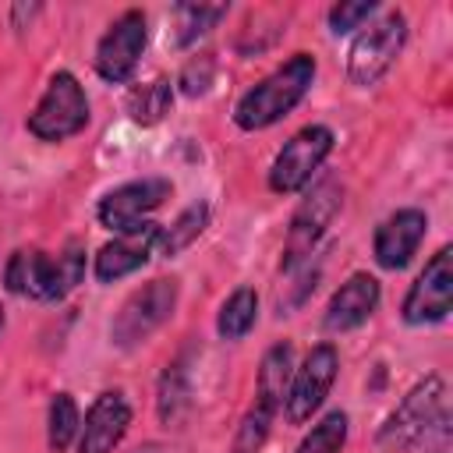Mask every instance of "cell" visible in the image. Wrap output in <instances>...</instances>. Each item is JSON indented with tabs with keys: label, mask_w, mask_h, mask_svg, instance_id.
Instances as JSON below:
<instances>
[{
	"label": "cell",
	"mask_w": 453,
	"mask_h": 453,
	"mask_svg": "<svg viewBox=\"0 0 453 453\" xmlns=\"http://www.w3.org/2000/svg\"><path fill=\"white\" fill-rule=\"evenodd\" d=\"M315 71H319V64L311 53H304V50L290 53L280 67H273L265 78H258L255 85H248L237 96L234 113H230L234 124L248 134L280 124L287 113H294L304 103V96L315 85Z\"/></svg>",
	"instance_id": "cell-1"
},
{
	"label": "cell",
	"mask_w": 453,
	"mask_h": 453,
	"mask_svg": "<svg viewBox=\"0 0 453 453\" xmlns=\"http://www.w3.org/2000/svg\"><path fill=\"white\" fill-rule=\"evenodd\" d=\"M81 280H85V244L78 237H71L57 255L42 248H18L4 265L7 294L46 304L64 301Z\"/></svg>",
	"instance_id": "cell-2"
},
{
	"label": "cell",
	"mask_w": 453,
	"mask_h": 453,
	"mask_svg": "<svg viewBox=\"0 0 453 453\" xmlns=\"http://www.w3.org/2000/svg\"><path fill=\"white\" fill-rule=\"evenodd\" d=\"M407 14L400 7H379V14L372 21H365L350 46H347V78L357 88H372L379 85L393 64L400 60L403 46H407Z\"/></svg>",
	"instance_id": "cell-3"
},
{
	"label": "cell",
	"mask_w": 453,
	"mask_h": 453,
	"mask_svg": "<svg viewBox=\"0 0 453 453\" xmlns=\"http://www.w3.org/2000/svg\"><path fill=\"white\" fill-rule=\"evenodd\" d=\"M92 120V103L85 96V85L74 71L60 67L50 74L42 96L35 99L32 113L25 117V131L42 145H60L74 134H81Z\"/></svg>",
	"instance_id": "cell-4"
},
{
	"label": "cell",
	"mask_w": 453,
	"mask_h": 453,
	"mask_svg": "<svg viewBox=\"0 0 453 453\" xmlns=\"http://www.w3.org/2000/svg\"><path fill=\"white\" fill-rule=\"evenodd\" d=\"M180 301V280L177 276H152L149 283L134 287L117 315L110 319V343L120 350H134L142 347L159 326L170 322V315L177 311Z\"/></svg>",
	"instance_id": "cell-5"
},
{
	"label": "cell",
	"mask_w": 453,
	"mask_h": 453,
	"mask_svg": "<svg viewBox=\"0 0 453 453\" xmlns=\"http://www.w3.org/2000/svg\"><path fill=\"white\" fill-rule=\"evenodd\" d=\"M446 382L442 375H425L418 379L403 400L386 414V421L375 432V446L379 453H414L418 442L425 439V432L432 428V421L446 411Z\"/></svg>",
	"instance_id": "cell-6"
},
{
	"label": "cell",
	"mask_w": 453,
	"mask_h": 453,
	"mask_svg": "<svg viewBox=\"0 0 453 453\" xmlns=\"http://www.w3.org/2000/svg\"><path fill=\"white\" fill-rule=\"evenodd\" d=\"M340 209H343V184L336 177H319L315 184L304 188V198L297 202L290 226H287V237H283L280 273H290L315 255L319 241L326 237V230L333 226Z\"/></svg>",
	"instance_id": "cell-7"
},
{
	"label": "cell",
	"mask_w": 453,
	"mask_h": 453,
	"mask_svg": "<svg viewBox=\"0 0 453 453\" xmlns=\"http://www.w3.org/2000/svg\"><path fill=\"white\" fill-rule=\"evenodd\" d=\"M333 149H336V134L329 124H304L273 156L269 173H265L269 191L283 198L301 195L311 184V177L322 170V163L333 156Z\"/></svg>",
	"instance_id": "cell-8"
},
{
	"label": "cell",
	"mask_w": 453,
	"mask_h": 453,
	"mask_svg": "<svg viewBox=\"0 0 453 453\" xmlns=\"http://www.w3.org/2000/svg\"><path fill=\"white\" fill-rule=\"evenodd\" d=\"M149 46V18L142 7L120 11L96 42L92 67L106 85H127Z\"/></svg>",
	"instance_id": "cell-9"
},
{
	"label": "cell",
	"mask_w": 453,
	"mask_h": 453,
	"mask_svg": "<svg viewBox=\"0 0 453 453\" xmlns=\"http://www.w3.org/2000/svg\"><path fill=\"white\" fill-rule=\"evenodd\" d=\"M340 375V350L333 340H322L315 343L301 365H294V375H290V386H287V396H283V418L290 425H308L322 403L329 400L333 393V382Z\"/></svg>",
	"instance_id": "cell-10"
},
{
	"label": "cell",
	"mask_w": 453,
	"mask_h": 453,
	"mask_svg": "<svg viewBox=\"0 0 453 453\" xmlns=\"http://www.w3.org/2000/svg\"><path fill=\"white\" fill-rule=\"evenodd\" d=\"M453 311V248L442 244L425 269L414 276L400 301V319L407 326H439Z\"/></svg>",
	"instance_id": "cell-11"
},
{
	"label": "cell",
	"mask_w": 453,
	"mask_h": 453,
	"mask_svg": "<svg viewBox=\"0 0 453 453\" xmlns=\"http://www.w3.org/2000/svg\"><path fill=\"white\" fill-rule=\"evenodd\" d=\"M170 195H173V184L166 177H138V180L117 184L96 202V223L110 234H127L142 226Z\"/></svg>",
	"instance_id": "cell-12"
},
{
	"label": "cell",
	"mask_w": 453,
	"mask_h": 453,
	"mask_svg": "<svg viewBox=\"0 0 453 453\" xmlns=\"http://www.w3.org/2000/svg\"><path fill=\"white\" fill-rule=\"evenodd\" d=\"M428 234V212L418 205H403L396 212H389L375 234H372V258L379 269L386 273H400L414 262L421 241Z\"/></svg>",
	"instance_id": "cell-13"
},
{
	"label": "cell",
	"mask_w": 453,
	"mask_h": 453,
	"mask_svg": "<svg viewBox=\"0 0 453 453\" xmlns=\"http://www.w3.org/2000/svg\"><path fill=\"white\" fill-rule=\"evenodd\" d=\"M159 234H163V223H156V219H145L142 226H134V230H127V234H113V237L92 255V276H96L99 283H117V280L138 273V269L149 265V258L156 255Z\"/></svg>",
	"instance_id": "cell-14"
},
{
	"label": "cell",
	"mask_w": 453,
	"mask_h": 453,
	"mask_svg": "<svg viewBox=\"0 0 453 453\" xmlns=\"http://www.w3.org/2000/svg\"><path fill=\"white\" fill-rule=\"evenodd\" d=\"M379 301H382V283H379V276L357 269V273H350V276L333 290V297L326 301L322 329L333 333V336L354 333L357 326H365V322L379 311Z\"/></svg>",
	"instance_id": "cell-15"
},
{
	"label": "cell",
	"mask_w": 453,
	"mask_h": 453,
	"mask_svg": "<svg viewBox=\"0 0 453 453\" xmlns=\"http://www.w3.org/2000/svg\"><path fill=\"white\" fill-rule=\"evenodd\" d=\"M131 418H134V411H131V400L124 396V389H103L81 418L78 442H74L78 453H113L124 442Z\"/></svg>",
	"instance_id": "cell-16"
},
{
	"label": "cell",
	"mask_w": 453,
	"mask_h": 453,
	"mask_svg": "<svg viewBox=\"0 0 453 453\" xmlns=\"http://www.w3.org/2000/svg\"><path fill=\"white\" fill-rule=\"evenodd\" d=\"M290 375H294V343L290 340H276L262 354V361H258V372H255V400L283 411V396H287Z\"/></svg>",
	"instance_id": "cell-17"
},
{
	"label": "cell",
	"mask_w": 453,
	"mask_h": 453,
	"mask_svg": "<svg viewBox=\"0 0 453 453\" xmlns=\"http://www.w3.org/2000/svg\"><path fill=\"white\" fill-rule=\"evenodd\" d=\"M191 407V368L188 357H173L156 382V418L163 425H177Z\"/></svg>",
	"instance_id": "cell-18"
},
{
	"label": "cell",
	"mask_w": 453,
	"mask_h": 453,
	"mask_svg": "<svg viewBox=\"0 0 453 453\" xmlns=\"http://www.w3.org/2000/svg\"><path fill=\"white\" fill-rule=\"evenodd\" d=\"M173 106V81L170 78H152V81H138L127 88L124 96V113L138 124V127H152L159 124Z\"/></svg>",
	"instance_id": "cell-19"
},
{
	"label": "cell",
	"mask_w": 453,
	"mask_h": 453,
	"mask_svg": "<svg viewBox=\"0 0 453 453\" xmlns=\"http://www.w3.org/2000/svg\"><path fill=\"white\" fill-rule=\"evenodd\" d=\"M209 219H212V205H209L205 198H198V202L184 205V209L173 216V223H170V226H163L156 255H159V258H177L180 251H188V248L205 234Z\"/></svg>",
	"instance_id": "cell-20"
},
{
	"label": "cell",
	"mask_w": 453,
	"mask_h": 453,
	"mask_svg": "<svg viewBox=\"0 0 453 453\" xmlns=\"http://www.w3.org/2000/svg\"><path fill=\"white\" fill-rule=\"evenodd\" d=\"M255 322H258V290L248 287V283L244 287H234L223 297L219 311H216V333H219V340L237 343V340H244L255 329Z\"/></svg>",
	"instance_id": "cell-21"
},
{
	"label": "cell",
	"mask_w": 453,
	"mask_h": 453,
	"mask_svg": "<svg viewBox=\"0 0 453 453\" xmlns=\"http://www.w3.org/2000/svg\"><path fill=\"white\" fill-rule=\"evenodd\" d=\"M226 18V4H177L170 25V46L188 50Z\"/></svg>",
	"instance_id": "cell-22"
},
{
	"label": "cell",
	"mask_w": 453,
	"mask_h": 453,
	"mask_svg": "<svg viewBox=\"0 0 453 453\" xmlns=\"http://www.w3.org/2000/svg\"><path fill=\"white\" fill-rule=\"evenodd\" d=\"M78 428H81L78 400L67 389L53 393L50 407H46V446H50V453H67L78 442Z\"/></svg>",
	"instance_id": "cell-23"
},
{
	"label": "cell",
	"mask_w": 453,
	"mask_h": 453,
	"mask_svg": "<svg viewBox=\"0 0 453 453\" xmlns=\"http://www.w3.org/2000/svg\"><path fill=\"white\" fill-rule=\"evenodd\" d=\"M347 435H350V418H347V411L333 407L304 432V439L294 446V453H340L347 446Z\"/></svg>",
	"instance_id": "cell-24"
},
{
	"label": "cell",
	"mask_w": 453,
	"mask_h": 453,
	"mask_svg": "<svg viewBox=\"0 0 453 453\" xmlns=\"http://www.w3.org/2000/svg\"><path fill=\"white\" fill-rule=\"evenodd\" d=\"M276 414H280L276 407L251 400V407H248V411L241 414V421H237V432H234L230 453H262V446L269 442V432H273Z\"/></svg>",
	"instance_id": "cell-25"
},
{
	"label": "cell",
	"mask_w": 453,
	"mask_h": 453,
	"mask_svg": "<svg viewBox=\"0 0 453 453\" xmlns=\"http://www.w3.org/2000/svg\"><path fill=\"white\" fill-rule=\"evenodd\" d=\"M379 7L382 4H375V0H340L326 11V25L333 35H347V32H357L365 21H372L379 14Z\"/></svg>",
	"instance_id": "cell-26"
},
{
	"label": "cell",
	"mask_w": 453,
	"mask_h": 453,
	"mask_svg": "<svg viewBox=\"0 0 453 453\" xmlns=\"http://www.w3.org/2000/svg\"><path fill=\"white\" fill-rule=\"evenodd\" d=\"M283 276H287V283H283V290H280V311L290 315L294 308H301V304L315 294V283H319L322 269L311 265V258H308V262H301L297 269H290V273H283Z\"/></svg>",
	"instance_id": "cell-27"
},
{
	"label": "cell",
	"mask_w": 453,
	"mask_h": 453,
	"mask_svg": "<svg viewBox=\"0 0 453 453\" xmlns=\"http://www.w3.org/2000/svg\"><path fill=\"white\" fill-rule=\"evenodd\" d=\"M212 81H216V57H212V53H195V57L180 67V74H177V88H180V96H188V99L205 96V92L212 88Z\"/></svg>",
	"instance_id": "cell-28"
},
{
	"label": "cell",
	"mask_w": 453,
	"mask_h": 453,
	"mask_svg": "<svg viewBox=\"0 0 453 453\" xmlns=\"http://www.w3.org/2000/svg\"><path fill=\"white\" fill-rule=\"evenodd\" d=\"M449 421H453V418H449V407H446V411L432 421V428L425 432V439L418 442L414 453H449V428H453Z\"/></svg>",
	"instance_id": "cell-29"
},
{
	"label": "cell",
	"mask_w": 453,
	"mask_h": 453,
	"mask_svg": "<svg viewBox=\"0 0 453 453\" xmlns=\"http://www.w3.org/2000/svg\"><path fill=\"white\" fill-rule=\"evenodd\" d=\"M35 14H42V4H14L11 7V25L14 28H25V21H32Z\"/></svg>",
	"instance_id": "cell-30"
},
{
	"label": "cell",
	"mask_w": 453,
	"mask_h": 453,
	"mask_svg": "<svg viewBox=\"0 0 453 453\" xmlns=\"http://www.w3.org/2000/svg\"><path fill=\"white\" fill-rule=\"evenodd\" d=\"M4 326H7V311H4V304H0V333H4Z\"/></svg>",
	"instance_id": "cell-31"
}]
</instances>
